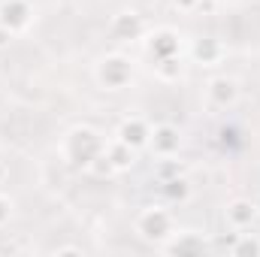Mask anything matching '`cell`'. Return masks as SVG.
I'll list each match as a JSON object with an SVG mask.
<instances>
[{"instance_id":"cell-1","label":"cell","mask_w":260,"mask_h":257,"mask_svg":"<svg viewBox=\"0 0 260 257\" xmlns=\"http://www.w3.org/2000/svg\"><path fill=\"white\" fill-rule=\"evenodd\" d=\"M103 148H106V142H103V136L94 127H76L64 142L67 160H70L73 167H85V170L91 167L94 157L103 154Z\"/></svg>"},{"instance_id":"cell-2","label":"cell","mask_w":260,"mask_h":257,"mask_svg":"<svg viewBox=\"0 0 260 257\" xmlns=\"http://www.w3.org/2000/svg\"><path fill=\"white\" fill-rule=\"evenodd\" d=\"M136 230H139V236L148 239V242H167V239L173 236V218H170L167 209L151 206V209H145V212L136 218Z\"/></svg>"},{"instance_id":"cell-3","label":"cell","mask_w":260,"mask_h":257,"mask_svg":"<svg viewBox=\"0 0 260 257\" xmlns=\"http://www.w3.org/2000/svg\"><path fill=\"white\" fill-rule=\"evenodd\" d=\"M97 79H100V85L109 88V91L124 88L130 79H133V64H130V58H124V55H106V58L100 61V67H97Z\"/></svg>"},{"instance_id":"cell-4","label":"cell","mask_w":260,"mask_h":257,"mask_svg":"<svg viewBox=\"0 0 260 257\" xmlns=\"http://www.w3.org/2000/svg\"><path fill=\"white\" fill-rule=\"evenodd\" d=\"M30 18H34V9H30L27 0H3L0 3V24L6 30L18 34L30 24Z\"/></svg>"},{"instance_id":"cell-5","label":"cell","mask_w":260,"mask_h":257,"mask_svg":"<svg viewBox=\"0 0 260 257\" xmlns=\"http://www.w3.org/2000/svg\"><path fill=\"white\" fill-rule=\"evenodd\" d=\"M179 145H182V136H179V130L173 127V124H157V127L151 130L148 148H151L157 157H170V154H176Z\"/></svg>"},{"instance_id":"cell-6","label":"cell","mask_w":260,"mask_h":257,"mask_svg":"<svg viewBox=\"0 0 260 257\" xmlns=\"http://www.w3.org/2000/svg\"><path fill=\"white\" fill-rule=\"evenodd\" d=\"M209 100L218 106V109H230L236 100H239V82L230 79V76H218L209 82Z\"/></svg>"},{"instance_id":"cell-7","label":"cell","mask_w":260,"mask_h":257,"mask_svg":"<svg viewBox=\"0 0 260 257\" xmlns=\"http://www.w3.org/2000/svg\"><path fill=\"white\" fill-rule=\"evenodd\" d=\"M167 254H179V257H194V254H203L206 251V239L194 233V230H182L179 236H173L167 245H164Z\"/></svg>"},{"instance_id":"cell-8","label":"cell","mask_w":260,"mask_h":257,"mask_svg":"<svg viewBox=\"0 0 260 257\" xmlns=\"http://www.w3.org/2000/svg\"><path fill=\"white\" fill-rule=\"evenodd\" d=\"M179 49H182V40H179V34L176 30H157V34H151V40H148V52L154 55V61H164V58H173V55H179Z\"/></svg>"},{"instance_id":"cell-9","label":"cell","mask_w":260,"mask_h":257,"mask_svg":"<svg viewBox=\"0 0 260 257\" xmlns=\"http://www.w3.org/2000/svg\"><path fill=\"white\" fill-rule=\"evenodd\" d=\"M118 139L127 142L130 148H145L148 139H151V127L142 118H124L121 127H118Z\"/></svg>"},{"instance_id":"cell-10","label":"cell","mask_w":260,"mask_h":257,"mask_svg":"<svg viewBox=\"0 0 260 257\" xmlns=\"http://www.w3.org/2000/svg\"><path fill=\"white\" fill-rule=\"evenodd\" d=\"M142 30H145V24H142V18H139L136 12H121V15H115V18H112V37H115V40H121V43L139 40V37H142Z\"/></svg>"},{"instance_id":"cell-11","label":"cell","mask_w":260,"mask_h":257,"mask_svg":"<svg viewBox=\"0 0 260 257\" xmlns=\"http://www.w3.org/2000/svg\"><path fill=\"white\" fill-rule=\"evenodd\" d=\"M254 218H257V206H254L251 200H233V203L227 206V221H230L236 230L251 227Z\"/></svg>"},{"instance_id":"cell-12","label":"cell","mask_w":260,"mask_h":257,"mask_svg":"<svg viewBox=\"0 0 260 257\" xmlns=\"http://www.w3.org/2000/svg\"><path fill=\"white\" fill-rule=\"evenodd\" d=\"M103 151H106V157L112 160L115 173H124V170H130V167H133V160H136V148H130L127 142H121V139L109 142Z\"/></svg>"},{"instance_id":"cell-13","label":"cell","mask_w":260,"mask_h":257,"mask_svg":"<svg viewBox=\"0 0 260 257\" xmlns=\"http://www.w3.org/2000/svg\"><path fill=\"white\" fill-rule=\"evenodd\" d=\"M221 55H224V49H221V43L215 40V37H203V40H197L194 46V58L200 61V64L212 67L221 61Z\"/></svg>"},{"instance_id":"cell-14","label":"cell","mask_w":260,"mask_h":257,"mask_svg":"<svg viewBox=\"0 0 260 257\" xmlns=\"http://www.w3.org/2000/svg\"><path fill=\"white\" fill-rule=\"evenodd\" d=\"M160 191H164V197H167L170 203H185V200L191 197V185H188L185 176H173V179L160 182Z\"/></svg>"},{"instance_id":"cell-15","label":"cell","mask_w":260,"mask_h":257,"mask_svg":"<svg viewBox=\"0 0 260 257\" xmlns=\"http://www.w3.org/2000/svg\"><path fill=\"white\" fill-rule=\"evenodd\" d=\"M157 76L164 79V82H176L182 73H185V64H182V55H173V58H164V61H157Z\"/></svg>"},{"instance_id":"cell-16","label":"cell","mask_w":260,"mask_h":257,"mask_svg":"<svg viewBox=\"0 0 260 257\" xmlns=\"http://www.w3.org/2000/svg\"><path fill=\"white\" fill-rule=\"evenodd\" d=\"M230 254L233 257H260V239H239L236 236V242H233V248H230Z\"/></svg>"},{"instance_id":"cell-17","label":"cell","mask_w":260,"mask_h":257,"mask_svg":"<svg viewBox=\"0 0 260 257\" xmlns=\"http://www.w3.org/2000/svg\"><path fill=\"white\" fill-rule=\"evenodd\" d=\"M88 170H91V173H94V176H97V179H106V176H112V173H115V167H112V160H109V157H106V151H103V154H100V157H94V160H91V167H88Z\"/></svg>"},{"instance_id":"cell-18","label":"cell","mask_w":260,"mask_h":257,"mask_svg":"<svg viewBox=\"0 0 260 257\" xmlns=\"http://www.w3.org/2000/svg\"><path fill=\"white\" fill-rule=\"evenodd\" d=\"M154 176H157V182H167V179H173V176H182V173H179V164H173V160H164V164L157 167V173H154Z\"/></svg>"},{"instance_id":"cell-19","label":"cell","mask_w":260,"mask_h":257,"mask_svg":"<svg viewBox=\"0 0 260 257\" xmlns=\"http://www.w3.org/2000/svg\"><path fill=\"white\" fill-rule=\"evenodd\" d=\"M9 215H12V203H9V197H3V194H0V224H6V221H9Z\"/></svg>"},{"instance_id":"cell-20","label":"cell","mask_w":260,"mask_h":257,"mask_svg":"<svg viewBox=\"0 0 260 257\" xmlns=\"http://www.w3.org/2000/svg\"><path fill=\"white\" fill-rule=\"evenodd\" d=\"M12 37H15V34H12V30H6V27L0 24V49H9V43H12Z\"/></svg>"},{"instance_id":"cell-21","label":"cell","mask_w":260,"mask_h":257,"mask_svg":"<svg viewBox=\"0 0 260 257\" xmlns=\"http://www.w3.org/2000/svg\"><path fill=\"white\" fill-rule=\"evenodd\" d=\"M173 3H176L179 9H194V6L200 3V0H173Z\"/></svg>"},{"instance_id":"cell-22","label":"cell","mask_w":260,"mask_h":257,"mask_svg":"<svg viewBox=\"0 0 260 257\" xmlns=\"http://www.w3.org/2000/svg\"><path fill=\"white\" fill-rule=\"evenodd\" d=\"M254 206H257V215H260V200H254Z\"/></svg>"},{"instance_id":"cell-23","label":"cell","mask_w":260,"mask_h":257,"mask_svg":"<svg viewBox=\"0 0 260 257\" xmlns=\"http://www.w3.org/2000/svg\"><path fill=\"white\" fill-rule=\"evenodd\" d=\"M0 179H3V170H0Z\"/></svg>"},{"instance_id":"cell-24","label":"cell","mask_w":260,"mask_h":257,"mask_svg":"<svg viewBox=\"0 0 260 257\" xmlns=\"http://www.w3.org/2000/svg\"><path fill=\"white\" fill-rule=\"evenodd\" d=\"M0 3H3V0H0Z\"/></svg>"}]
</instances>
